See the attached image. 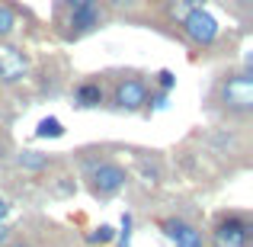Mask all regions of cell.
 Returning <instances> with one entry per match:
<instances>
[{
    "label": "cell",
    "instance_id": "52a82bcc",
    "mask_svg": "<svg viewBox=\"0 0 253 247\" xmlns=\"http://www.w3.org/2000/svg\"><path fill=\"white\" fill-rule=\"evenodd\" d=\"M157 228L164 231V238H167L173 247H205V231L199 228L196 222L183 218V215L157 218Z\"/></svg>",
    "mask_w": 253,
    "mask_h": 247
},
{
    "label": "cell",
    "instance_id": "603a6c76",
    "mask_svg": "<svg viewBox=\"0 0 253 247\" xmlns=\"http://www.w3.org/2000/svg\"><path fill=\"white\" fill-rule=\"evenodd\" d=\"M10 247H32V244H29V241H13Z\"/></svg>",
    "mask_w": 253,
    "mask_h": 247
},
{
    "label": "cell",
    "instance_id": "8fae6325",
    "mask_svg": "<svg viewBox=\"0 0 253 247\" xmlns=\"http://www.w3.org/2000/svg\"><path fill=\"white\" fill-rule=\"evenodd\" d=\"M36 138H64L61 119H55V116L42 119V122H39V129H36Z\"/></svg>",
    "mask_w": 253,
    "mask_h": 247
},
{
    "label": "cell",
    "instance_id": "9c48e42d",
    "mask_svg": "<svg viewBox=\"0 0 253 247\" xmlns=\"http://www.w3.org/2000/svg\"><path fill=\"white\" fill-rule=\"evenodd\" d=\"M29 74V58L19 49H0V87H13Z\"/></svg>",
    "mask_w": 253,
    "mask_h": 247
},
{
    "label": "cell",
    "instance_id": "2e32d148",
    "mask_svg": "<svg viewBox=\"0 0 253 247\" xmlns=\"http://www.w3.org/2000/svg\"><path fill=\"white\" fill-rule=\"evenodd\" d=\"M106 3H109L116 13H122V16H131V13H135L144 0H106Z\"/></svg>",
    "mask_w": 253,
    "mask_h": 247
},
{
    "label": "cell",
    "instance_id": "9a60e30c",
    "mask_svg": "<svg viewBox=\"0 0 253 247\" xmlns=\"http://www.w3.org/2000/svg\"><path fill=\"white\" fill-rule=\"evenodd\" d=\"M138 161H141V177L148 180V183H161V164L157 161H148V157H138Z\"/></svg>",
    "mask_w": 253,
    "mask_h": 247
},
{
    "label": "cell",
    "instance_id": "6da1fadb",
    "mask_svg": "<svg viewBox=\"0 0 253 247\" xmlns=\"http://www.w3.org/2000/svg\"><path fill=\"white\" fill-rule=\"evenodd\" d=\"M209 103L224 119H247L253 112V77H250V71L244 68V71L221 74V81L211 87Z\"/></svg>",
    "mask_w": 253,
    "mask_h": 247
},
{
    "label": "cell",
    "instance_id": "ac0fdd59",
    "mask_svg": "<svg viewBox=\"0 0 253 247\" xmlns=\"http://www.w3.org/2000/svg\"><path fill=\"white\" fill-rule=\"evenodd\" d=\"M84 3H90V0H55V13H58V16H64V13L77 10V6H84Z\"/></svg>",
    "mask_w": 253,
    "mask_h": 247
},
{
    "label": "cell",
    "instance_id": "d6986e66",
    "mask_svg": "<svg viewBox=\"0 0 253 247\" xmlns=\"http://www.w3.org/2000/svg\"><path fill=\"white\" fill-rule=\"evenodd\" d=\"M131 241V215H125L122 218V235H119V247H128Z\"/></svg>",
    "mask_w": 253,
    "mask_h": 247
},
{
    "label": "cell",
    "instance_id": "8992f818",
    "mask_svg": "<svg viewBox=\"0 0 253 247\" xmlns=\"http://www.w3.org/2000/svg\"><path fill=\"white\" fill-rule=\"evenodd\" d=\"M179 26H183L186 42L196 45V49H211V45L218 42V36H221V26H218V19L211 16L205 6L189 10L183 19H179Z\"/></svg>",
    "mask_w": 253,
    "mask_h": 247
},
{
    "label": "cell",
    "instance_id": "7402d4cb",
    "mask_svg": "<svg viewBox=\"0 0 253 247\" xmlns=\"http://www.w3.org/2000/svg\"><path fill=\"white\" fill-rule=\"evenodd\" d=\"M6 215H10V202L0 196V222H6Z\"/></svg>",
    "mask_w": 253,
    "mask_h": 247
},
{
    "label": "cell",
    "instance_id": "5b68a950",
    "mask_svg": "<svg viewBox=\"0 0 253 247\" xmlns=\"http://www.w3.org/2000/svg\"><path fill=\"white\" fill-rule=\"evenodd\" d=\"M106 23V13H103V3L99 0H90V3L77 6V10L64 13L61 19V39L64 42H81V39L93 36L96 29H103Z\"/></svg>",
    "mask_w": 253,
    "mask_h": 247
},
{
    "label": "cell",
    "instance_id": "ffe728a7",
    "mask_svg": "<svg viewBox=\"0 0 253 247\" xmlns=\"http://www.w3.org/2000/svg\"><path fill=\"white\" fill-rule=\"evenodd\" d=\"M10 238H13V228L6 222H0V247L3 244H10Z\"/></svg>",
    "mask_w": 253,
    "mask_h": 247
},
{
    "label": "cell",
    "instance_id": "44dd1931",
    "mask_svg": "<svg viewBox=\"0 0 253 247\" xmlns=\"http://www.w3.org/2000/svg\"><path fill=\"white\" fill-rule=\"evenodd\" d=\"M6 151H10V138H6V135H0V164L6 161Z\"/></svg>",
    "mask_w": 253,
    "mask_h": 247
},
{
    "label": "cell",
    "instance_id": "4fadbf2b",
    "mask_svg": "<svg viewBox=\"0 0 253 247\" xmlns=\"http://www.w3.org/2000/svg\"><path fill=\"white\" fill-rule=\"evenodd\" d=\"M13 29H16V13H13L6 3H0V39L13 36Z\"/></svg>",
    "mask_w": 253,
    "mask_h": 247
},
{
    "label": "cell",
    "instance_id": "ba28073f",
    "mask_svg": "<svg viewBox=\"0 0 253 247\" xmlns=\"http://www.w3.org/2000/svg\"><path fill=\"white\" fill-rule=\"evenodd\" d=\"M103 103H106V84L99 74H90L84 81H77L74 90H71V106L74 109H99Z\"/></svg>",
    "mask_w": 253,
    "mask_h": 247
},
{
    "label": "cell",
    "instance_id": "5bb4252c",
    "mask_svg": "<svg viewBox=\"0 0 253 247\" xmlns=\"http://www.w3.org/2000/svg\"><path fill=\"white\" fill-rule=\"evenodd\" d=\"M151 87H157L161 93H170L173 87H176V77H173V71H167V68H164V71H157V74H154V81H151Z\"/></svg>",
    "mask_w": 253,
    "mask_h": 247
},
{
    "label": "cell",
    "instance_id": "7a4b0ae2",
    "mask_svg": "<svg viewBox=\"0 0 253 247\" xmlns=\"http://www.w3.org/2000/svg\"><path fill=\"white\" fill-rule=\"evenodd\" d=\"M84 180L93 199L109 202L128 186V170L116 157H90V161H84Z\"/></svg>",
    "mask_w": 253,
    "mask_h": 247
},
{
    "label": "cell",
    "instance_id": "277c9868",
    "mask_svg": "<svg viewBox=\"0 0 253 247\" xmlns=\"http://www.w3.org/2000/svg\"><path fill=\"white\" fill-rule=\"evenodd\" d=\"M151 90L141 74H122L116 84H112V109L116 112H148L151 109Z\"/></svg>",
    "mask_w": 253,
    "mask_h": 247
},
{
    "label": "cell",
    "instance_id": "30bf717a",
    "mask_svg": "<svg viewBox=\"0 0 253 247\" xmlns=\"http://www.w3.org/2000/svg\"><path fill=\"white\" fill-rule=\"evenodd\" d=\"M16 164L23 167L26 173H45L51 167V157L48 154H39V151H19V154H16Z\"/></svg>",
    "mask_w": 253,
    "mask_h": 247
},
{
    "label": "cell",
    "instance_id": "7c38bea8",
    "mask_svg": "<svg viewBox=\"0 0 253 247\" xmlns=\"http://www.w3.org/2000/svg\"><path fill=\"white\" fill-rule=\"evenodd\" d=\"M196 6H202V0H170V3H167V10H170V16L179 23V19H183L189 10H196Z\"/></svg>",
    "mask_w": 253,
    "mask_h": 247
},
{
    "label": "cell",
    "instance_id": "e0dca14e",
    "mask_svg": "<svg viewBox=\"0 0 253 247\" xmlns=\"http://www.w3.org/2000/svg\"><path fill=\"white\" fill-rule=\"evenodd\" d=\"M112 238H116V228H112V225H99V228H93L90 244H109Z\"/></svg>",
    "mask_w": 253,
    "mask_h": 247
},
{
    "label": "cell",
    "instance_id": "3957f363",
    "mask_svg": "<svg viewBox=\"0 0 253 247\" xmlns=\"http://www.w3.org/2000/svg\"><path fill=\"white\" fill-rule=\"evenodd\" d=\"M253 244V218L250 212H218L211 225V247H250Z\"/></svg>",
    "mask_w": 253,
    "mask_h": 247
}]
</instances>
